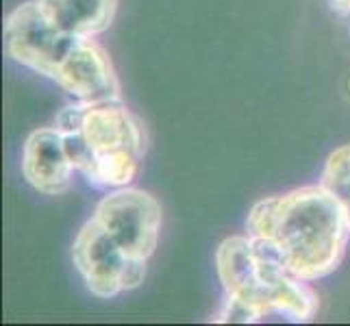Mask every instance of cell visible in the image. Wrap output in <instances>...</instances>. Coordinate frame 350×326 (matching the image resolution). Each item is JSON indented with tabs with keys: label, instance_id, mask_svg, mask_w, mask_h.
I'll return each instance as SVG.
<instances>
[{
	"label": "cell",
	"instance_id": "9c48e42d",
	"mask_svg": "<svg viewBox=\"0 0 350 326\" xmlns=\"http://www.w3.org/2000/svg\"><path fill=\"white\" fill-rule=\"evenodd\" d=\"M120 0H38L55 29L72 38L94 40L111 27Z\"/></svg>",
	"mask_w": 350,
	"mask_h": 326
},
{
	"label": "cell",
	"instance_id": "52a82bcc",
	"mask_svg": "<svg viewBox=\"0 0 350 326\" xmlns=\"http://www.w3.org/2000/svg\"><path fill=\"white\" fill-rule=\"evenodd\" d=\"M75 103L120 100V81L109 55L94 40L75 38L53 79Z\"/></svg>",
	"mask_w": 350,
	"mask_h": 326
},
{
	"label": "cell",
	"instance_id": "3957f363",
	"mask_svg": "<svg viewBox=\"0 0 350 326\" xmlns=\"http://www.w3.org/2000/svg\"><path fill=\"white\" fill-rule=\"evenodd\" d=\"M77 172L98 189L129 187L146 154V128L120 100L75 103L57 116Z\"/></svg>",
	"mask_w": 350,
	"mask_h": 326
},
{
	"label": "cell",
	"instance_id": "7a4b0ae2",
	"mask_svg": "<svg viewBox=\"0 0 350 326\" xmlns=\"http://www.w3.org/2000/svg\"><path fill=\"white\" fill-rule=\"evenodd\" d=\"M215 270L224 303L211 318L220 324H257L276 316L311 322L320 309L318 294L265 252L248 235L226 237L215 250Z\"/></svg>",
	"mask_w": 350,
	"mask_h": 326
},
{
	"label": "cell",
	"instance_id": "ba28073f",
	"mask_svg": "<svg viewBox=\"0 0 350 326\" xmlns=\"http://www.w3.org/2000/svg\"><path fill=\"white\" fill-rule=\"evenodd\" d=\"M22 176L46 196L66 194L72 187L77 167L57 126L33 131L22 148Z\"/></svg>",
	"mask_w": 350,
	"mask_h": 326
},
{
	"label": "cell",
	"instance_id": "6da1fadb",
	"mask_svg": "<svg viewBox=\"0 0 350 326\" xmlns=\"http://www.w3.org/2000/svg\"><path fill=\"white\" fill-rule=\"evenodd\" d=\"M246 235L300 281L313 283L342 263L350 224L342 204L318 183L259 200L246 217Z\"/></svg>",
	"mask_w": 350,
	"mask_h": 326
},
{
	"label": "cell",
	"instance_id": "277c9868",
	"mask_svg": "<svg viewBox=\"0 0 350 326\" xmlns=\"http://www.w3.org/2000/svg\"><path fill=\"white\" fill-rule=\"evenodd\" d=\"M72 263L85 287L103 300L139 287L148 268V263L133 261L94 217L81 226L75 237Z\"/></svg>",
	"mask_w": 350,
	"mask_h": 326
},
{
	"label": "cell",
	"instance_id": "8992f818",
	"mask_svg": "<svg viewBox=\"0 0 350 326\" xmlns=\"http://www.w3.org/2000/svg\"><path fill=\"white\" fill-rule=\"evenodd\" d=\"M5 53L16 64L44 79H55L57 68L66 57L72 35L55 29L42 14L38 0L18 5L5 20Z\"/></svg>",
	"mask_w": 350,
	"mask_h": 326
},
{
	"label": "cell",
	"instance_id": "5b68a950",
	"mask_svg": "<svg viewBox=\"0 0 350 326\" xmlns=\"http://www.w3.org/2000/svg\"><path fill=\"white\" fill-rule=\"evenodd\" d=\"M92 217L133 261L148 263L159 244L161 204L152 194L137 187L107 191Z\"/></svg>",
	"mask_w": 350,
	"mask_h": 326
},
{
	"label": "cell",
	"instance_id": "30bf717a",
	"mask_svg": "<svg viewBox=\"0 0 350 326\" xmlns=\"http://www.w3.org/2000/svg\"><path fill=\"white\" fill-rule=\"evenodd\" d=\"M320 185L327 187L335 200L342 204L350 224V144H344L329 154L320 176Z\"/></svg>",
	"mask_w": 350,
	"mask_h": 326
}]
</instances>
